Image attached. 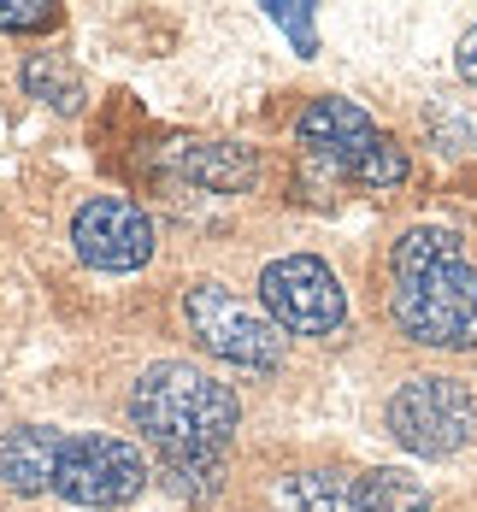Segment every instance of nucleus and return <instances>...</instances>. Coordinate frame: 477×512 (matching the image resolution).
<instances>
[{
	"label": "nucleus",
	"instance_id": "4468645a",
	"mask_svg": "<svg viewBox=\"0 0 477 512\" xmlns=\"http://www.w3.org/2000/svg\"><path fill=\"white\" fill-rule=\"evenodd\" d=\"M159 483H165L177 501L207 507L212 495L224 489V460H218V454H165V465H159Z\"/></svg>",
	"mask_w": 477,
	"mask_h": 512
},
{
	"label": "nucleus",
	"instance_id": "20e7f679",
	"mask_svg": "<svg viewBox=\"0 0 477 512\" xmlns=\"http://www.w3.org/2000/svg\"><path fill=\"white\" fill-rule=\"evenodd\" d=\"M389 436L407 448V454H424V460H448L472 442L477 430V401L466 383L454 377H407L395 395H389Z\"/></svg>",
	"mask_w": 477,
	"mask_h": 512
},
{
	"label": "nucleus",
	"instance_id": "dca6fc26",
	"mask_svg": "<svg viewBox=\"0 0 477 512\" xmlns=\"http://www.w3.org/2000/svg\"><path fill=\"white\" fill-rule=\"evenodd\" d=\"M271 18H277V24H283L295 42H301V53H313L318 36H313V24H307V12H295V6H271Z\"/></svg>",
	"mask_w": 477,
	"mask_h": 512
},
{
	"label": "nucleus",
	"instance_id": "6e6552de",
	"mask_svg": "<svg viewBox=\"0 0 477 512\" xmlns=\"http://www.w3.org/2000/svg\"><path fill=\"white\" fill-rule=\"evenodd\" d=\"M71 248L95 271H136V265L154 259L159 236H154V218L136 201L95 195V201L77 206V218H71Z\"/></svg>",
	"mask_w": 477,
	"mask_h": 512
},
{
	"label": "nucleus",
	"instance_id": "f3484780",
	"mask_svg": "<svg viewBox=\"0 0 477 512\" xmlns=\"http://www.w3.org/2000/svg\"><path fill=\"white\" fill-rule=\"evenodd\" d=\"M454 65H460V77H466V83L477 89V24L466 30V36H460V48H454Z\"/></svg>",
	"mask_w": 477,
	"mask_h": 512
},
{
	"label": "nucleus",
	"instance_id": "9d476101",
	"mask_svg": "<svg viewBox=\"0 0 477 512\" xmlns=\"http://www.w3.org/2000/svg\"><path fill=\"white\" fill-rule=\"evenodd\" d=\"M59 436H65V430H48V424L6 430V436H0V483H6L12 495H48Z\"/></svg>",
	"mask_w": 477,
	"mask_h": 512
},
{
	"label": "nucleus",
	"instance_id": "7ed1b4c3",
	"mask_svg": "<svg viewBox=\"0 0 477 512\" xmlns=\"http://www.w3.org/2000/svg\"><path fill=\"white\" fill-rule=\"evenodd\" d=\"M295 136H301V148L318 159V165H330V171H342V177H360L366 189H395V183H407V148L395 142V136H383L377 124H371V112H360L354 101H342V95H324L301 112V124H295Z\"/></svg>",
	"mask_w": 477,
	"mask_h": 512
},
{
	"label": "nucleus",
	"instance_id": "9b49d317",
	"mask_svg": "<svg viewBox=\"0 0 477 512\" xmlns=\"http://www.w3.org/2000/svg\"><path fill=\"white\" fill-rule=\"evenodd\" d=\"M277 512H360V477L336 471V465H313V471H289L271 489Z\"/></svg>",
	"mask_w": 477,
	"mask_h": 512
},
{
	"label": "nucleus",
	"instance_id": "f03ea898",
	"mask_svg": "<svg viewBox=\"0 0 477 512\" xmlns=\"http://www.w3.org/2000/svg\"><path fill=\"white\" fill-rule=\"evenodd\" d=\"M236 418H242L236 389L189 359H159L130 389V424L159 448V460L165 454H218L236 436Z\"/></svg>",
	"mask_w": 477,
	"mask_h": 512
},
{
	"label": "nucleus",
	"instance_id": "0eeeda50",
	"mask_svg": "<svg viewBox=\"0 0 477 512\" xmlns=\"http://www.w3.org/2000/svg\"><path fill=\"white\" fill-rule=\"evenodd\" d=\"M183 318L189 330L201 336V348H212L230 365H248V371H271L283 359V336L277 324L260 318L248 301H236L224 283H189L183 289Z\"/></svg>",
	"mask_w": 477,
	"mask_h": 512
},
{
	"label": "nucleus",
	"instance_id": "39448f33",
	"mask_svg": "<svg viewBox=\"0 0 477 512\" xmlns=\"http://www.w3.org/2000/svg\"><path fill=\"white\" fill-rule=\"evenodd\" d=\"M148 483V460L124 436H59L53 454V495L77 507H124Z\"/></svg>",
	"mask_w": 477,
	"mask_h": 512
},
{
	"label": "nucleus",
	"instance_id": "f257e3e1",
	"mask_svg": "<svg viewBox=\"0 0 477 512\" xmlns=\"http://www.w3.org/2000/svg\"><path fill=\"white\" fill-rule=\"evenodd\" d=\"M389 318L419 348H477V265L442 224H419L389 248Z\"/></svg>",
	"mask_w": 477,
	"mask_h": 512
},
{
	"label": "nucleus",
	"instance_id": "ddd939ff",
	"mask_svg": "<svg viewBox=\"0 0 477 512\" xmlns=\"http://www.w3.org/2000/svg\"><path fill=\"white\" fill-rule=\"evenodd\" d=\"M360 512H430V489L401 465H377L360 477Z\"/></svg>",
	"mask_w": 477,
	"mask_h": 512
},
{
	"label": "nucleus",
	"instance_id": "f8f14e48",
	"mask_svg": "<svg viewBox=\"0 0 477 512\" xmlns=\"http://www.w3.org/2000/svg\"><path fill=\"white\" fill-rule=\"evenodd\" d=\"M18 83H24L30 101L53 106V112H83V77H77V65L59 59V53H30L24 71H18Z\"/></svg>",
	"mask_w": 477,
	"mask_h": 512
},
{
	"label": "nucleus",
	"instance_id": "423d86ee",
	"mask_svg": "<svg viewBox=\"0 0 477 512\" xmlns=\"http://www.w3.org/2000/svg\"><path fill=\"white\" fill-rule=\"evenodd\" d=\"M260 301L265 318L289 336H330L348 318V295L336 283V271L313 254H283L260 271Z\"/></svg>",
	"mask_w": 477,
	"mask_h": 512
},
{
	"label": "nucleus",
	"instance_id": "1a4fd4ad",
	"mask_svg": "<svg viewBox=\"0 0 477 512\" xmlns=\"http://www.w3.org/2000/svg\"><path fill=\"white\" fill-rule=\"evenodd\" d=\"M165 165L177 177H189L195 189H212V195H242L260 183V154L242 142H171Z\"/></svg>",
	"mask_w": 477,
	"mask_h": 512
},
{
	"label": "nucleus",
	"instance_id": "2eb2a0df",
	"mask_svg": "<svg viewBox=\"0 0 477 512\" xmlns=\"http://www.w3.org/2000/svg\"><path fill=\"white\" fill-rule=\"evenodd\" d=\"M53 24H59V6L53 0H0V30H12V36L53 30Z\"/></svg>",
	"mask_w": 477,
	"mask_h": 512
}]
</instances>
